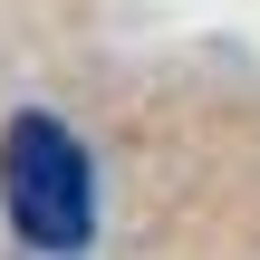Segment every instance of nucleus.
Returning <instances> with one entry per match:
<instances>
[{"mask_svg": "<svg viewBox=\"0 0 260 260\" xmlns=\"http://www.w3.org/2000/svg\"><path fill=\"white\" fill-rule=\"evenodd\" d=\"M0 203H10V232H19L29 251H48V260L87 251V232H96V174H87V145H77L58 116L19 106V116L0 125Z\"/></svg>", "mask_w": 260, "mask_h": 260, "instance_id": "f257e3e1", "label": "nucleus"}]
</instances>
